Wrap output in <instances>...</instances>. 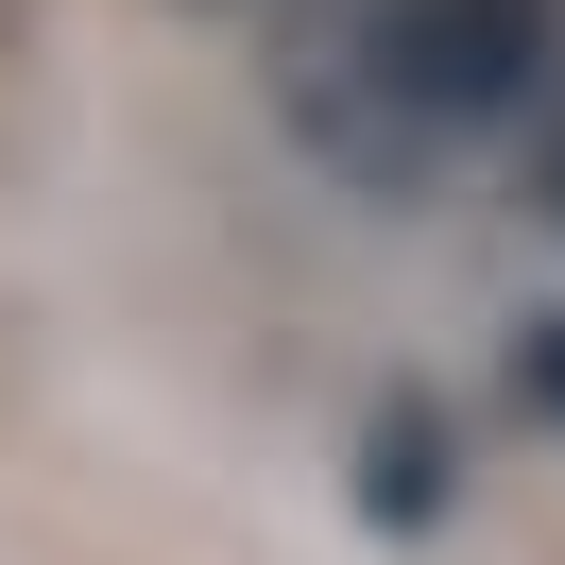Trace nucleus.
<instances>
[{
    "mask_svg": "<svg viewBox=\"0 0 565 565\" xmlns=\"http://www.w3.org/2000/svg\"><path fill=\"white\" fill-rule=\"evenodd\" d=\"M531 412L565 428V326H531Z\"/></svg>",
    "mask_w": 565,
    "mask_h": 565,
    "instance_id": "obj_2",
    "label": "nucleus"
},
{
    "mask_svg": "<svg viewBox=\"0 0 565 565\" xmlns=\"http://www.w3.org/2000/svg\"><path fill=\"white\" fill-rule=\"evenodd\" d=\"M565 70V0H309L291 35V120L343 172H428V154L531 120Z\"/></svg>",
    "mask_w": 565,
    "mask_h": 565,
    "instance_id": "obj_1",
    "label": "nucleus"
}]
</instances>
